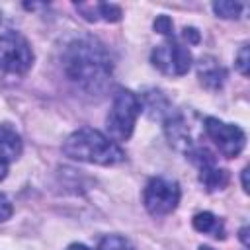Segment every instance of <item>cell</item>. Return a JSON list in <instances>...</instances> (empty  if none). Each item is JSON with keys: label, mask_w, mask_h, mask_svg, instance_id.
<instances>
[{"label": "cell", "mask_w": 250, "mask_h": 250, "mask_svg": "<svg viewBox=\"0 0 250 250\" xmlns=\"http://www.w3.org/2000/svg\"><path fill=\"white\" fill-rule=\"evenodd\" d=\"M154 29H156L158 33H162L164 37L172 35V21H170V18H168V16H160V18H156V21H154Z\"/></svg>", "instance_id": "cell-15"}, {"label": "cell", "mask_w": 250, "mask_h": 250, "mask_svg": "<svg viewBox=\"0 0 250 250\" xmlns=\"http://www.w3.org/2000/svg\"><path fill=\"white\" fill-rule=\"evenodd\" d=\"M242 189L248 193V168L242 170Z\"/></svg>", "instance_id": "cell-19"}, {"label": "cell", "mask_w": 250, "mask_h": 250, "mask_svg": "<svg viewBox=\"0 0 250 250\" xmlns=\"http://www.w3.org/2000/svg\"><path fill=\"white\" fill-rule=\"evenodd\" d=\"M199 250H213L211 246H199Z\"/></svg>", "instance_id": "cell-22"}, {"label": "cell", "mask_w": 250, "mask_h": 250, "mask_svg": "<svg viewBox=\"0 0 250 250\" xmlns=\"http://www.w3.org/2000/svg\"><path fill=\"white\" fill-rule=\"evenodd\" d=\"M240 240H242V244L244 246H248L250 242H248V227H244L242 230H240Z\"/></svg>", "instance_id": "cell-20"}, {"label": "cell", "mask_w": 250, "mask_h": 250, "mask_svg": "<svg viewBox=\"0 0 250 250\" xmlns=\"http://www.w3.org/2000/svg\"><path fill=\"white\" fill-rule=\"evenodd\" d=\"M33 64V51L27 39L18 31L0 33V70L23 74Z\"/></svg>", "instance_id": "cell-4"}, {"label": "cell", "mask_w": 250, "mask_h": 250, "mask_svg": "<svg viewBox=\"0 0 250 250\" xmlns=\"http://www.w3.org/2000/svg\"><path fill=\"white\" fill-rule=\"evenodd\" d=\"M197 76L207 90H219L225 84L227 72L213 57H205L197 62Z\"/></svg>", "instance_id": "cell-8"}, {"label": "cell", "mask_w": 250, "mask_h": 250, "mask_svg": "<svg viewBox=\"0 0 250 250\" xmlns=\"http://www.w3.org/2000/svg\"><path fill=\"white\" fill-rule=\"evenodd\" d=\"M62 68L68 80L86 92H100L111 76V57L94 37L70 41L62 53Z\"/></svg>", "instance_id": "cell-1"}, {"label": "cell", "mask_w": 250, "mask_h": 250, "mask_svg": "<svg viewBox=\"0 0 250 250\" xmlns=\"http://www.w3.org/2000/svg\"><path fill=\"white\" fill-rule=\"evenodd\" d=\"M8 170H10V162H8L4 156H0V180H4V178H6Z\"/></svg>", "instance_id": "cell-18"}, {"label": "cell", "mask_w": 250, "mask_h": 250, "mask_svg": "<svg viewBox=\"0 0 250 250\" xmlns=\"http://www.w3.org/2000/svg\"><path fill=\"white\" fill-rule=\"evenodd\" d=\"M98 250H133L131 242L119 234H107L105 238H102Z\"/></svg>", "instance_id": "cell-14"}, {"label": "cell", "mask_w": 250, "mask_h": 250, "mask_svg": "<svg viewBox=\"0 0 250 250\" xmlns=\"http://www.w3.org/2000/svg\"><path fill=\"white\" fill-rule=\"evenodd\" d=\"M199 180H201V184L205 186L207 191H217V189H223L229 184V172L225 168H219L213 162V164H207V166L199 168Z\"/></svg>", "instance_id": "cell-11"}, {"label": "cell", "mask_w": 250, "mask_h": 250, "mask_svg": "<svg viewBox=\"0 0 250 250\" xmlns=\"http://www.w3.org/2000/svg\"><path fill=\"white\" fill-rule=\"evenodd\" d=\"M76 8L82 12V16L90 21H117L121 20V8L115 4H105V2H94V4H76Z\"/></svg>", "instance_id": "cell-9"}, {"label": "cell", "mask_w": 250, "mask_h": 250, "mask_svg": "<svg viewBox=\"0 0 250 250\" xmlns=\"http://www.w3.org/2000/svg\"><path fill=\"white\" fill-rule=\"evenodd\" d=\"M150 61L160 72L168 76H184L191 66V53L186 45L178 43V39L172 33L166 37L162 45L152 49Z\"/></svg>", "instance_id": "cell-6"}, {"label": "cell", "mask_w": 250, "mask_h": 250, "mask_svg": "<svg viewBox=\"0 0 250 250\" xmlns=\"http://www.w3.org/2000/svg\"><path fill=\"white\" fill-rule=\"evenodd\" d=\"M203 129H205L207 137L217 145V148L223 156L234 158L242 152L244 143H246V135L238 125L225 123L217 117H205Z\"/></svg>", "instance_id": "cell-7"}, {"label": "cell", "mask_w": 250, "mask_h": 250, "mask_svg": "<svg viewBox=\"0 0 250 250\" xmlns=\"http://www.w3.org/2000/svg\"><path fill=\"white\" fill-rule=\"evenodd\" d=\"M213 12L223 20H236L240 16V12H242V4L240 2H229V0L215 2L213 4Z\"/></svg>", "instance_id": "cell-13"}, {"label": "cell", "mask_w": 250, "mask_h": 250, "mask_svg": "<svg viewBox=\"0 0 250 250\" xmlns=\"http://www.w3.org/2000/svg\"><path fill=\"white\" fill-rule=\"evenodd\" d=\"M193 229L203 232V234H211L215 238H225V225L219 217H215L213 213L209 211H203V213H197L193 217Z\"/></svg>", "instance_id": "cell-12"}, {"label": "cell", "mask_w": 250, "mask_h": 250, "mask_svg": "<svg viewBox=\"0 0 250 250\" xmlns=\"http://www.w3.org/2000/svg\"><path fill=\"white\" fill-rule=\"evenodd\" d=\"M12 203H10V199L4 195V193H0V223L2 221H6V219H10L12 217Z\"/></svg>", "instance_id": "cell-17"}, {"label": "cell", "mask_w": 250, "mask_h": 250, "mask_svg": "<svg viewBox=\"0 0 250 250\" xmlns=\"http://www.w3.org/2000/svg\"><path fill=\"white\" fill-rule=\"evenodd\" d=\"M180 195L182 193H180V186L176 180L156 176L146 182L145 191H143V203L150 215L164 217V215H170L178 207Z\"/></svg>", "instance_id": "cell-5"}, {"label": "cell", "mask_w": 250, "mask_h": 250, "mask_svg": "<svg viewBox=\"0 0 250 250\" xmlns=\"http://www.w3.org/2000/svg\"><path fill=\"white\" fill-rule=\"evenodd\" d=\"M62 152L72 160L100 166H113L125 160L123 148L107 135L92 127H80L70 133L62 143Z\"/></svg>", "instance_id": "cell-2"}, {"label": "cell", "mask_w": 250, "mask_h": 250, "mask_svg": "<svg viewBox=\"0 0 250 250\" xmlns=\"http://www.w3.org/2000/svg\"><path fill=\"white\" fill-rule=\"evenodd\" d=\"M236 68L248 76V45H242V49L238 51V57H236Z\"/></svg>", "instance_id": "cell-16"}, {"label": "cell", "mask_w": 250, "mask_h": 250, "mask_svg": "<svg viewBox=\"0 0 250 250\" xmlns=\"http://www.w3.org/2000/svg\"><path fill=\"white\" fill-rule=\"evenodd\" d=\"M143 109L141 100L131 90H119L113 98L111 109L105 119L107 137L111 141H127L133 135L137 117Z\"/></svg>", "instance_id": "cell-3"}, {"label": "cell", "mask_w": 250, "mask_h": 250, "mask_svg": "<svg viewBox=\"0 0 250 250\" xmlns=\"http://www.w3.org/2000/svg\"><path fill=\"white\" fill-rule=\"evenodd\" d=\"M20 154H21L20 135L8 125H0V156H4L12 164L14 160L20 158Z\"/></svg>", "instance_id": "cell-10"}, {"label": "cell", "mask_w": 250, "mask_h": 250, "mask_svg": "<svg viewBox=\"0 0 250 250\" xmlns=\"http://www.w3.org/2000/svg\"><path fill=\"white\" fill-rule=\"evenodd\" d=\"M66 250H90L86 244H80V242H74V244H70Z\"/></svg>", "instance_id": "cell-21"}]
</instances>
